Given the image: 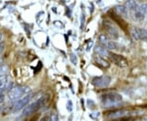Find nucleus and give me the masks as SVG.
I'll use <instances>...</instances> for the list:
<instances>
[{"instance_id": "f257e3e1", "label": "nucleus", "mask_w": 147, "mask_h": 121, "mask_svg": "<svg viewBox=\"0 0 147 121\" xmlns=\"http://www.w3.org/2000/svg\"><path fill=\"white\" fill-rule=\"evenodd\" d=\"M100 100L104 108H116L123 105V97L117 93H104L100 97Z\"/></svg>"}, {"instance_id": "f03ea898", "label": "nucleus", "mask_w": 147, "mask_h": 121, "mask_svg": "<svg viewBox=\"0 0 147 121\" xmlns=\"http://www.w3.org/2000/svg\"><path fill=\"white\" fill-rule=\"evenodd\" d=\"M49 99H50V95L48 93L42 95L41 97H39L34 102H33V103L26 105L25 107V109L23 110V112H22V116H25V117L31 116L32 114H34L36 111H38L42 105H44L46 103H47Z\"/></svg>"}, {"instance_id": "7ed1b4c3", "label": "nucleus", "mask_w": 147, "mask_h": 121, "mask_svg": "<svg viewBox=\"0 0 147 121\" xmlns=\"http://www.w3.org/2000/svg\"><path fill=\"white\" fill-rule=\"evenodd\" d=\"M30 92V89L28 87H15L11 89L8 93V97L11 100H16L22 97L25 94Z\"/></svg>"}, {"instance_id": "20e7f679", "label": "nucleus", "mask_w": 147, "mask_h": 121, "mask_svg": "<svg viewBox=\"0 0 147 121\" xmlns=\"http://www.w3.org/2000/svg\"><path fill=\"white\" fill-rule=\"evenodd\" d=\"M133 113V111L127 109H119V110H114L108 113H106V117L110 120H117V119H122L123 117H127Z\"/></svg>"}, {"instance_id": "39448f33", "label": "nucleus", "mask_w": 147, "mask_h": 121, "mask_svg": "<svg viewBox=\"0 0 147 121\" xmlns=\"http://www.w3.org/2000/svg\"><path fill=\"white\" fill-rule=\"evenodd\" d=\"M102 27L104 29V30L106 32V34L110 36L111 39H118L119 37V34L117 30V28L115 26L114 24H112L109 21H103L102 22Z\"/></svg>"}, {"instance_id": "423d86ee", "label": "nucleus", "mask_w": 147, "mask_h": 121, "mask_svg": "<svg viewBox=\"0 0 147 121\" xmlns=\"http://www.w3.org/2000/svg\"><path fill=\"white\" fill-rule=\"evenodd\" d=\"M110 61L114 64H115L116 66H118L120 68H126L128 66V62L126 58L123 56H122L120 54H116V53H110Z\"/></svg>"}, {"instance_id": "0eeeda50", "label": "nucleus", "mask_w": 147, "mask_h": 121, "mask_svg": "<svg viewBox=\"0 0 147 121\" xmlns=\"http://www.w3.org/2000/svg\"><path fill=\"white\" fill-rule=\"evenodd\" d=\"M111 83V77L109 75H102L99 77H95L92 79V84L99 89H104L108 87Z\"/></svg>"}, {"instance_id": "6e6552de", "label": "nucleus", "mask_w": 147, "mask_h": 121, "mask_svg": "<svg viewBox=\"0 0 147 121\" xmlns=\"http://www.w3.org/2000/svg\"><path fill=\"white\" fill-rule=\"evenodd\" d=\"M131 35L135 40H142L147 42V30L142 28H133L131 30Z\"/></svg>"}, {"instance_id": "1a4fd4ad", "label": "nucleus", "mask_w": 147, "mask_h": 121, "mask_svg": "<svg viewBox=\"0 0 147 121\" xmlns=\"http://www.w3.org/2000/svg\"><path fill=\"white\" fill-rule=\"evenodd\" d=\"M32 97H33L32 94H28L26 97H24L23 98L17 101V102L13 106V111H18L21 109H23V108H25L30 103V101H31Z\"/></svg>"}, {"instance_id": "9d476101", "label": "nucleus", "mask_w": 147, "mask_h": 121, "mask_svg": "<svg viewBox=\"0 0 147 121\" xmlns=\"http://www.w3.org/2000/svg\"><path fill=\"white\" fill-rule=\"evenodd\" d=\"M110 16L119 26V27H120L122 30H123L124 31H127V26H127L126 21L123 20V17H122L119 15H118L115 11L110 12Z\"/></svg>"}, {"instance_id": "9b49d317", "label": "nucleus", "mask_w": 147, "mask_h": 121, "mask_svg": "<svg viewBox=\"0 0 147 121\" xmlns=\"http://www.w3.org/2000/svg\"><path fill=\"white\" fill-rule=\"evenodd\" d=\"M99 41L102 46L108 48L109 50H115L117 47V45L115 43L104 34H100L99 36Z\"/></svg>"}, {"instance_id": "f8f14e48", "label": "nucleus", "mask_w": 147, "mask_h": 121, "mask_svg": "<svg viewBox=\"0 0 147 121\" xmlns=\"http://www.w3.org/2000/svg\"><path fill=\"white\" fill-rule=\"evenodd\" d=\"M115 12L117 13L123 18H127L128 17V9L126 6L124 5H117L114 8Z\"/></svg>"}, {"instance_id": "ddd939ff", "label": "nucleus", "mask_w": 147, "mask_h": 121, "mask_svg": "<svg viewBox=\"0 0 147 121\" xmlns=\"http://www.w3.org/2000/svg\"><path fill=\"white\" fill-rule=\"evenodd\" d=\"M12 82L9 80V78L7 76H1L0 77V89L7 90L8 89H11Z\"/></svg>"}, {"instance_id": "4468645a", "label": "nucleus", "mask_w": 147, "mask_h": 121, "mask_svg": "<svg viewBox=\"0 0 147 121\" xmlns=\"http://www.w3.org/2000/svg\"><path fill=\"white\" fill-rule=\"evenodd\" d=\"M93 61H94L95 63L101 68H108L110 66V63L107 61H105L104 57H100L99 55L95 56L94 58H93Z\"/></svg>"}, {"instance_id": "2eb2a0df", "label": "nucleus", "mask_w": 147, "mask_h": 121, "mask_svg": "<svg viewBox=\"0 0 147 121\" xmlns=\"http://www.w3.org/2000/svg\"><path fill=\"white\" fill-rule=\"evenodd\" d=\"M94 51L97 55H99V56L104 58L108 57L110 56V53L108 52V50H106V48L102 45H96L95 47Z\"/></svg>"}, {"instance_id": "dca6fc26", "label": "nucleus", "mask_w": 147, "mask_h": 121, "mask_svg": "<svg viewBox=\"0 0 147 121\" xmlns=\"http://www.w3.org/2000/svg\"><path fill=\"white\" fill-rule=\"evenodd\" d=\"M131 14H132V17H133V19L134 20H136V21H143L144 20V18H145V13L143 12L141 9V7H140V8H138L137 11H132L131 12Z\"/></svg>"}, {"instance_id": "f3484780", "label": "nucleus", "mask_w": 147, "mask_h": 121, "mask_svg": "<svg viewBox=\"0 0 147 121\" xmlns=\"http://www.w3.org/2000/svg\"><path fill=\"white\" fill-rule=\"evenodd\" d=\"M126 7H127V9L130 11L131 12L135 11H137L138 8H140V7L137 5L135 0H127Z\"/></svg>"}, {"instance_id": "a211bd4d", "label": "nucleus", "mask_w": 147, "mask_h": 121, "mask_svg": "<svg viewBox=\"0 0 147 121\" xmlns=\"http://www.w3.org/2000/svg\"><path fill=\"white\" fill-rule=\"evenodd\" d=\"M42 120H53L56 121L58 120V116L56 113H52L49 116H47L46 118H43Z\"/></svg>"}, {"instance_id": "6ab92c4d", "label": "nucleus", "mask_w": 147, "mask_h": 121, "mask_svg": "<svg viewBox=\"0 0 147 121\" xmlns=\"http://www.w3.org/2000/svg\"><path fill=\"white\" fill-rule=\"evenodd\" d=\"M7 72V67L4 66H0V77L5 75Z\"/></svg>"}, {"instance_id": "aec40b11", "label": "nucleus", "mask_w": 147, "mask_h": 121, "mask_svg": "<svg viewBox=\"0 0 147 121\" xmlns=\"http://www.w3.org/2000/svg\"><path fill=\"white\" fill-rule=\"evenodd\" d=\"M69 59H70V62H72V64L77 65V57L74 53H71L69 55Z\"/></svg>"}, {"instance_id": "412c9836", "label": "nucleus", "mask_w": 147, "mask_h": 121, "mask_svg": "<svg viewBox=\"0 0 147 121\" xmlns=\"http://www.w3.org/2000/svg\"><path fill=\"white\" fill-rule=\"evenodd\" d=\"M66 108H67V110H68L69 112H71L72 110H73V103H72V101L70 100H69L68 101H67Z\"/></svg>"}, {"instance_id": "4be33fe9", "label": "nucleus", "mask_w": 147, "mask_h": 121, "mask_svg": "<svg viewBox=\"0 0 147 121\" xmlns=\"http://www.w3.org/2000/svg\"><path fill=\"white\" fill-rule=\"evenodd\" d=\"M4 91H5L4 89H0V104L4 100V94H3Z\"/></svg>"}, {"instance_id": "5701e85b", "label": "nucleus", "mask_w": 147, "mask_h": 121, "mask_svg": "<svg viewBox=\"0 0 147 121\" xmlns=\"http://www.w3.org/2000/svg\"><path fill=\"white\" fill-rule=\"evenodd\" d=\"M84 22H85V15L83 13V14H82V16H81V26H80L81 30H83V28H84Z\"/></svg>"}, {"instance_id": "b1692460", "label": "nucleus", "mask_w": 147, "mask_h": 121, "mask_svg": "<svg viewBox=\"0 0 147 121\" xmlns=\"http://www.w3.org/2000/svg\"><path fill=\"white\" fill-rule=\"evenodd\" d=\"M141 9H142V11L145 13V14H146L147 15V4L144 3V4L141 5Z\"/></svg>"}, {"instance_id": "393cba45", "label": "nucleus", "mask_w": 147, "mask_h": 121, "mask_svg": "<svg viewBox=\"0 0 147 121\" xmlns=\"http://www.w3.org/2000/svg\"><path fill=\"white\" fill-rule=\"evenodd\" d=\"M4 50V44L3 43H0V54L3 52Z\"/></svg>"}, {"instance_id": "a878e982", "label": "nucleus", "mask_w": 147, "mask_h": 121, "mask_svg": "<svg viewBox=\"0 0 147 121\" xmlns=\"http://www.w3.org/2000/svg\"><path fill=\"white\" fill-rule=\"evenodd\" d=\"M1 39H2V34L0 33V41H1Z\"/></svg>"}, {"instance_id": "bb28decb", "label": "nucleus", "mask_w": 147, "mask_h": 121, "mask_svg": "<svg viewBox=\"0 0 147 121\" xmlns=\"http://www.w3.org/2000/svg\"><path fill=\"white\" fill-rule=\"evenodd\" d=\"M0 111H1V107H0Z\"/></svg>"}, {"instance_id": "cd10ccee", "label": "nucleus", "mask_w": 147, "mask_h": 121, "mask_svg": "<svg viewBox=\"0 0 147 121\" xmlns=\"http://www.w3.org/2000/svg\"><path fill=\"white\" fill-rule=\"evenodd\" d=\"M0 63H1V60H0Z\"/></svg>"}]
</instances>
